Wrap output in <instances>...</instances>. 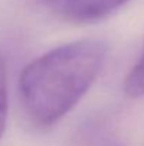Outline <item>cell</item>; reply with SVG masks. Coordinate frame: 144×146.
<instances>
[{
    "instance_id": "6da1fadb",
    "label": "cell",
    "mask_w": 144,
    "mask_h": 146,
    "mask_svg": "<svg viewBox=\"0 0 144 146\" xmlns=\"http://www.w3.org/2000/svg\"><path fill=\"white\" fill-rule=\"evenodd\" d=\"M106 54L105 43L79 40L33 60L18 80L20 98L28 119L40 128L61 121L91 90Z\"/></svg>"
},
{
    "instance_id": "7a4b0ae2",
    "label": "cell",
    "mask_w": 144,
    "mask_h": 146,
    "mask_svg": "<svg viewBox=\"0 0 144 146\" xmlns=\"http://www.w3.org/2000/svg\"><path fill=\"white\" fill-rule=\"evenodd\" d=\"M58 17L75 23L91 24L105 20L130 0H41Z\"/></svg>"
},
{
    "instance_id": "3957f363",
    "label": "cell",
    "mask_w": 144,
    "mask_h": 146,
    "mask_svg": "<svg viewBox=\"0 0 144 146\" xmlns=\"http://www.w3.org/2000/svg\"><path fill=\"white\" fill-rule=\"evenodd\" d=\"M82 146H124L114 135L99 125H88L81 131Z\"/></svg>"
},
{
    "instance_id": "277c9868",
    "label": "cell",
    "mask_w": 144,
    "mask_h": 146,
    "mask_svg": "<svg viewBox=\"0 0 144 146\" xmlns=\"http://www.w3.org/2000/svg\"><path fill=\"white\" fill-rule=\"evenodd\" d=\"M124 92L132 98L144 97V50L137 64L127 74L124 81Z\"/></svg>"
},
{
    "instance_id": "5b68a950",
    "label": "cell",
    "mask_w": 144,
    "mask_h": 146,
    "mask_svg": "<svg viewBox=\"0 0 144 146\" xmlns=\"http://www.w3.org/2000/svg\"><path fill=\"white\" fill-rule=\"evenodd\" d=\"M9 113V88H7V64L0 51V139L6 132Z\"/></svg>"
}]
</instances>
